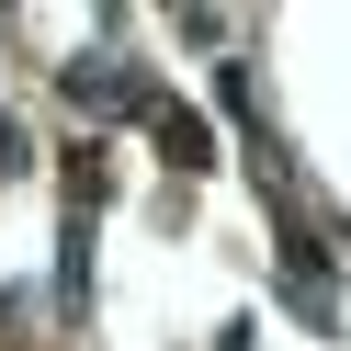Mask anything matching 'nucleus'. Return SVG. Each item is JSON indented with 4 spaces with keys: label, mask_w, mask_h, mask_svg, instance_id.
<instances>
[{
    "label": "nucleus",
    "mask_w": 351,
    "mask_h": 351,
    "mask_svg": "<svg viewBox=\"0 0 351 351\" xmlns=\"http://www.w3.org/2000/svg\"><path fill=\"white\" fill-rule=\"evenodd\" d=\"M57 80H69V102H91V114H159V80H147V69H125V57L114 46H91V57H69V69H57Z\"/></svg>",
    "instance_id": "f257e3e1"
},
{
    "label": "nucleus",
    "mask_w": 351,
    "mask_h": 351,
    "mask_svg": "<svg viewBox=\"0 0 351 351\" xmlns=\"http://www.w3.org/2000/svg\"><path fill=\"white\" fill-rule=\"evenodd\" d=\"M147 125H159V159H170V170H215V125L193 114V102H159Z\"/></svg>",
    "instance_id": "f03ea898"
},
{
    "label": "nucleus",
    "mask_w": 351,
    "mask_h": 351,
    "mask_svg": "<svg viewBox=\"0 0 351 351\" xmlns=\"http://www.w3.org/2000/svg\"><path fill=\"white\" fill-rule=\"evenodd\" d=\"M12 170H23V125L0 114V182H12Z\"/></svg>",
    "instance_id": "7ed1b4c3"
}]
</instances>
